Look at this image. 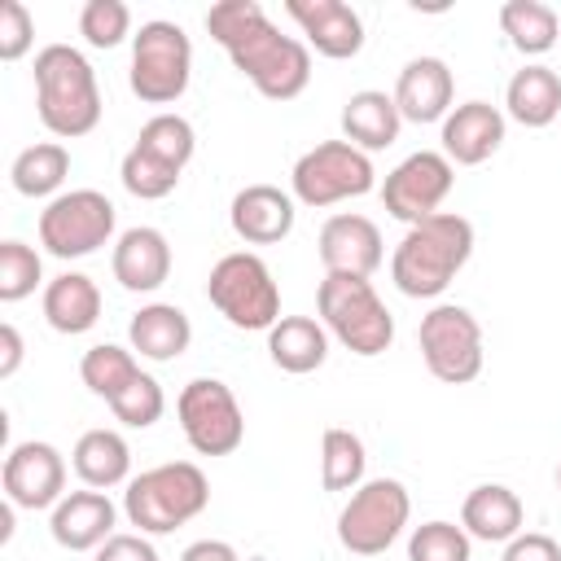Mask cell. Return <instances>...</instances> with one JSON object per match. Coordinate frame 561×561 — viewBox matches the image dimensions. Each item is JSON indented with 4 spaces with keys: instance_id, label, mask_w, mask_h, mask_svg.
<instances>
[{
    "instance_id": "cell-18",
    "label": "cell",
    "mask_w": 561,
    "mask_h": 561,
    "mask_svg": "<svg viewBox=\"0 0 561 561\" xmlns=\"http://www.w3.org/2000/svg\"><path fill=\"white\" fill-rule=\"evenodd\" d=\"M294 219H298V202L276 184H245L228 206V224L245 245L285 241L294 232Z\"/></svg>"
},
{
    "instance_id": "cell-41",
    "label": "cell",
    "mask_w": 561,
    "mask_h": 561,
    "mask_svg": "<svg viewBox=\"0 0 561 561\" xmlns=\"http://www.w3.org/2000/svg\"><path fill=\"white\" fill-rule=\"evenodd\" d=\"M96 561H162L158 548L149 543V535H110L101 548H96Z\"/></svg>"
},
{
    "instance_id": "cell-22",
    "label": "cell",
    "mask_w": 561,
    "mask_h": 561,
    "mask_svg": "<svg viewBox=\"0 0 561 561\" xmlns=\"http://www.w3.org/2000/svg\"><path fill=\"white\" fill-rule=\"evenodd\" d=\"M522 522H526V504L504 482H482L460 504V526L469 530V539H482V543H508V539H517L522 535Z\"/></svg>"
},
{
    "instance_id": "cell-38",
    "label": "cell",
    "mask_w": 561,
    "mask_h": 561,
    "mask_svg": "<svg viewBox=\"0 0 561 561\" xmlns=\"http://www.w3.org/2000/svg\"><path fill=\"white\" fill-rule=\"evenodd\" d=\"M79 35L92 48H118L131 35V9L123 0H88L79 9Z\"/></svg>"
},
{
    "instance_id": "cell-9",
    "label": "cell",
    "mask_w": 561,
    "mask_h": 561,
    "mask_svg": "<svg viewBox=\"0 0 561 561\" xmlns=\"http://www.w3.org/2000/svg\"><path fill=\"white\" fill-rule=\"evenodd\" d=\"M373 184H377V167L351 140H320L289 171L294 202L311 206V210L337 206L346 197H364V193H373Z\"/></svg>"
},
{
    "instance_id": "cell-44",
    "label": "cell",
    "mask_w": 561,
    "mask_h": 561,
    "mask_svg": "<svg viewBox=\"0 0 561 561\" xmlns=\"http://www.w3.org/2000/svg\"><path fill=\"white\" fill-rule=\"evenodd\" d=\"M557 491H561V465H557Z\"/></svg>"
},
{
    "instance_id": "cell-42",
    "label": "cell",
    "mask_w": 561,
    "mask_h": 561,
    "mask_svg": "<svg viewBox=\"0 0 561 561\" xmlns=\"http://www.w3.org/2000/svg\"><path fill=\"white\" fill-rule=\"evenodd\" d=\"M22 368V333L18 324H0V377H13Z\"/></svg>"
},
{
    "instance_id": "cell-27",
    "label": "cell",
    "mask_w": 561,
    "mask_h": 561,
    "mask_svg": "<svg viewBox=\"0 0 561 561\" xmlns=\"http://www.w3.org/2000/svg\"><path fill=\"white\" fill-rule=\"evenodd\" d=\"M267 355L280 373H316L329 359V329L316 316H280L267 329Z\"/></svg>"
},
{
    "instance_id": "cell-14",
    "label": "cell",
    "mask_w": 561,
    "mask_h": 561,
    "mask_svg": "<svg viewBox=\"0 0 561 561\" xmlns=\"http://www.w3.org/2000/svg\"><path fill=\"white\" fill-rule=\"evenodd\" d=\"M0 482H4V500L13 508H57L61 495H66V456L44 443V438H26V443H13L9 456H4V469H0Z\"/></svg>"
},
{
    "instance_id": "cell-32",
    "label": "cell",
    "mask_w": 561,
    "mask_h": 561,
    "mask_svg": "<svg viewBox=\"0 0 561 561\" xmlns=\"http://www.w3.org/2000/svg\"><path fill=\"white\" fill-rule=\"evenodd\" d=\"M364 469H368L364 438L342 430V425H329L320 434V482H324V491H355L364 482Z\"/></svg>"
},
{
    "instance_id": "cell-36",
    "label": "cell",
    "mask_w": 561,
    "mask_h": 561,
    "mask_svg": "<svg viewBox=\"0 0 561 561\" xmlns=\"http://www.w3.org/2000/svg\"><path fill=\"white\" fill-rule=\"evenodd\" d=\"M118 180H123V188H127L131 197H140V202H162V197H171V193H175L180 171L162 167L158 158H149V153H140V149L131 145V149L123 153Z\"/></svg>"
},
{
    "instance_id": "cell-21",
    "label": "cell",
    "mask_w": 561,
    "mask_h": 561,
    "mask_svg": "<svg viewBox=\"0 0 561 561\" xmlns=\"http://www.w3.org/2000/svg\"><path fill=\"white\" fill-rule=\"evenodd\" d=\"M110 267H114V280L127 294H153L171 276V241L158 228L136 224V228L118 232L114 254H110Z\"/></svg>"
},
{
    "instance_id": "cell-4",
    "label": "cell",
    "mask_w": 561,
    "mask_h": 561,
    "mask_svg": "<svg viewBox=\"0 0 561 561\" xmlns=\"http://www.w3.org/2000/svg\"><path fill=\"white\" fill-rule=\"evenodd\" d=\"M210 504V482L193 460H167L136 473L123 491V513L140 535H171L202 517Z\"/></svg>"
},
{
    "instance_id": "cell-25",
    "label": "cell",
    "mask_w": 561,
    "mask_h": 561,
    "mask_svg": "<svg viewBox=\"0 0 561 561\" xmlns=\"http://www.w3.org/2000/svg\"><path fill=\"white\" fill-rule=\"evenodd\" d=\"M44 320L48 329L79 337L101 320V289L88 272H61L44 285Z\"/></svg>"
},
{
    "instance_id": "cell-17",
    "label": "cell",
    "mask_w": 561,
    "mask_h": 561,
    "mask_svg": "<svg viewBox=\"0 0 561 561\" xmlns=\"http://www.w3.org/2000/svg\"><path fill=\"white\" fill-rule=\"evenodd\" d=\"M118 522V508L105 491H66L61 504L48 513V535L57 548H70V552H96L114 530Z\"/></svg>"
},
{
    "instance_id": "cell-37",
    "label": "cell",
    "mask_w": 561,
    "mask_h": 561,
    "mask_svg": "<svg viewBox=\"0 0 561 561\" xmlns=\"http://www.w3.org/2000/svg\"><path fill=\"white\" fill-rule=\"evenodd\" d=\"M110 412H114L127 430H149L153 421H162V412H167V394H162L158 377L140 373L127 390H118V394L110 399Z\"/></svg>"
},
{
    "instance_id": "cell-39",
    "label": "cell",
    "mask_w": 561,
    "mask_h": 561,
    "mask_svg": "<svg viewBox=\"0 0 561 561\" xmlns=\"http://www.w3.org/2000/svg\"><path fill=\"white\" fill-rule=\"evenodd\" d=\"M35 44V18L22 0L0 4V61H22Z\"/></svg>"
},
{
    "instance_id": "cell-31",
    "label": "cell",
    "mask_w": 561,
    "mask_h": 561,
    "mask_svg": "<svg viewBox=\"0 0 561 561\" xmlns=\"http://www.w3.org/2000/svg\"><path fill=\"white\" fill-rule=\"evenodd\" d=\"M136 149L184 175V167L193 162V149H197V131H193V123H188L184 114L162 110V114H153V118L136 131Z\"/></svg>"
},
{
    "instance_id": "cell-7",
    "label": "cell",
    "mask_w": 561,
    "mask_h": 561,
    "mask_svg": "<svg viewBox=\"0 0 561 561\" xmlns=\"http://www.w3.org/2000/svg\"><path fill=\"white\" fill-rule=\"evenodd\" d=\"M131 92L145 105H171L188 92L193 79V39L184 35L180 22L153 18L140 22L131 35Z\"/></svg>"
},
{
    "instance_id": "cell-29",
    "label": "cell",
    "mask_w": 561,
    "mask_h": 561,
    "mask_svg": "<svg viewBox=\"0 0 561 561\" xmlns=\"http://www.w3.org/2000/svg\"><path fill=\"white\" fill-rule=\"evenodd\" d=\"M500 31L522 57H543L561 39V18L543 0H508L500 9Z\"/></svg>"
},
{
    "instance_id": "cell-23",
    "label": "cell",
    "mask_w": 561,
    "mask_h": 561,
    "mask_svg": "<svg viewBox=\"0 0 561 561\" xmlns=\"http://www.w3.org/2000/svg\"><path fill=\"white\" fill-rule=\"evenodd\" d=\"M127 342L140 359H153V364H171L188 351L193 342V324L184 316V307L175 302H145L131 324H127Z\"/></svg>"
},
{
    "instance_id": "cell-8",
    "label": "cell",
    "mask_w": 561,
    "mask_h": 561,
    "mask_svg": "<svg viewBox=\"0 0 561 561\" xmlns=\"http://www.w3.org/2000/svg\"><path fill=\"white\" fill-rule=\"evenodd\" d=\"M412 495L399 478H368L337 513V543L351 557H381L408 526Z\"/></svg>"
},
{
    "instance_id": "cell-10",
    "label": "cell",
    "mask_w": 561,
    "mask_h": 561,
    "mask_svg": "<svg viewBox=\"0 0 561 561\" xmlns=\"http://www.w3.org/2000/svg\"><path fill=\"white\" fill-rule=\"evenodd\" d=\"M114 224H118V210L105 193L70 188L39 210V245L53 259H88L101 245H110Z\"/></svg>"
},
{
    "instance_id": "cell-11",
    "label": "cell",
    "mask_w": 561,
    "mask_h": 561,
    "mask_svg": "<svg viewBox=\"0 0 561 561\" xmlns=\"http://www.w3.org/2000/svg\"><path fill=\"white\" fill-rule=\"evenodd\" d=\"M421 342V359L430 368V377H438L443 386H465L482 373V324L469 307L460 302H438L421 316L416 329Z\"/></svg>"
},
{
    "instance_id": "cell-40",
    "label": "cell",
    "mask_w": 561,
    "mask_h": 561,
    "mask_svg": "<svg viewBox=\"0 0 561 561\" xmlns=\"http://www.w3.org/2000/svg\"><path fill=\"white\" fill-rule=\"evenodd\" d=\"M500 561H561V543L543 530H522L517 539L504 543V557Z\"/></svg>"
},
{
    "instance_id": "cell-34",
    "label": "cell",
    "mask_w": 561,
    "mask_h": 561,
    "mask_svg": "<svg viewBox=\"0 0 561 561\" xmlns=\"http://www.w3.org/2000/svg\"><path fill=\"white\" fill-rule=\"evenodd\" d=\"M469 557H473V539L456 522L434 517L408 535V561H469Z\"/></svg>"
},
{
    "instance_id": "cell-16",
    "label": "cell",
    "mask_w": 561,
    "mask_h": 561,
    "mask_svg": "<svg viewBox=\"0 0 561 561\" xmlns=\"http://www.w3.org/2000/svg\"><path fill=\"white\" fill-rule=\"evenodd\" d=\"M285 13L302 26L307 48L329 61H346L364 48V18L346 0H285Z\"/></svg>"
},
{
    "instance_id": "cell-19",
    "label": "cell",
    "mask_w": 561,
    "mask_h": 561,
    "mask_svg": "<svg viewBox=\"0 0 561 561\" xmlns=\"http://www.w3.org/2000/svg\"><path fill=\"white\" fill-rule=\"evenodd\" d=\"M504 127H508L504 110H495L491 101H465V105H451L438 140L451 167H478L504 145Z\"/></svg>"
},
{
    "instance_id": "cell-5",
    "label": "cell",
    "mask_w": 561,
    "mask_h": 561,
    "mask_svg": "<svg viewBox=\"0 0 561 561\" xmlns=\"http://www.w3.org/2000/svg\"><path fill=\"white\" fill-rule=\"evenodd\" d=\"M316 311H320V324L329 329V337H337L351 355L373 359V355H386L394 342V316L368 276L324 272L320 289H316Z\"/></svg>"
},
{
    "instance_id": "cell-43",
    "label": "cell",
    "mask_w": 561,
    "mask_h": 561,
    "mask_svg": "<svg viewBox=\"0 0 561 561\" xmlns=\"http://www.w3.org/2000/svg\"><path fill=\"white\" fill-rule=\"evenodd\" d=\"M180 561H241L228 539H197L180 552Z\"/></svg>"
},
{
    "instance_id": "cell-12",
    "label": "cell",
    "mask_w": 561,
    "mask_h": 561,
    "mask_svg": "<svg viewBox=\"0 0 561 561\" xmlns=\"http://www.w3.org/2000/svg\"><path fill=\"white\" fill-rule=\"evenodd\" d=\"M175 416L197 456H232L245 443V412L219 377H193L175 399Z\"/></svg>"
},
{
    "instance_id": "cell-24",
    "label": "cell",
    "mask_w": 561,
    "mask_h": 561,
    "mask_svg": "<svg viewBox=\"0 0 561 561\" xmlns=\"http://www.w3.org/2000/svg\"><path fill=\"white\" fill-rule=\"evenodd\" d=\"M399 127H403V114L390 92L364 88V92H351L342 105V140H351L364 153L390 149L399 140Z\"/></svg>"
},
{
    "instance_id": "cell-35",
    "label": "cell",
    "mask_w": 561,
    "mask_h": 561,
    "mask_svg": "<svg viewBox=\"0 0 561 561\" xmlns=\"http://www.w3.org/2000/svg\"><path fill=\"white\" fill-rule=\"evenodd\" d=\"M44 280V263L39 250L9 237L0 241V302H22L35 294V285Z\"/></svg>"
},
{
    "instance_id": "cell-15",
    "label": "cell",
    "mask_w": 561,
    "mask_h": 561,
    "mask_svg": "<svg viewBox=\"0 0 561 561\" xmlns=\"http://www.w3.org/2000/svg\"><path fill=\"white\" fill-rule=\"evenodd\" d=\"M316 250H320L324 272H337V276H373L386 259L381 228L368 215H355V210L329 215L324 228H320Z\"/></svg>"
},
{
    "instance_id": "cell-13",
    "label": "cell",
    "mask_w": 561,
    "mask_h": 561,
    "mask_svg": "<svg viewBox=\"0 0 561 561\" xmlns=\"http://www.w3.org/2000/svg\"><path fill=\"white\" fill-rule=\"evenodd\" d=\"M451 184H456V167L447 162V153H443V149H416V153H408V158L386 175V184H381V206H386L394 219H403V224L412 228V224L438 215V206L447 202Z\"/></svg>"
},
{
    "instance_id": "cell-1",
    "label": "cell",
    "mask_w": 561,
    "mask_h": 561,
    "mask_svg": "<svg viewBox=\"0 0 561 561\" xmlns=\"http://www.w3.org/2000/svg\"><path fill=\"white\" fill-rule=\"evenodd\" d=\"M210 39L228 53V61L267 96V101H294L311 83V48L294 35H280V26L263 13L259 0H219L206 9Z\"/></svg>"
},
{
    "instance_id": "cell-30",
    "label": "cell",
    "mask_w": 561,
    "mask_h": 561,
    "mask_svg": "<svg viewBox=\"0 0 561 561\" xmlns=\"http://www.w3.org/2000/svg\"><path fill=\"white\" fill-rule=\"evenodd\" d=\"M70 175V149L61 140H39V145H26L13 167H9V180L22 197H57V188L66 184Z\"/></svg>"
},
{
    "instance_id": "cell-20",
    "label": "cell",
    "mask_w": 561,
    "mask_h": 561,
    "mask_svg": "<svg viewBox=\"0 0 561 561\" xmlns=\"http://www.w3.org/2000/svg\"><path fill=\"white\" fill-rule=\"evenodd\" d=\"M390 96H394L403 123H443L451 114L456 75L443 57H412L399 70V83Z\"/></svg>"
},
{
    "instance_id": "cell-26",
    "label": "cell",
    "mask_w": 561,
    "mask_h": 561,
    "mask_svg": "<svg viewBox=\"0 0 561 561\" xmlns=\"http://www.w3.org/2000/svg\"><path fill=\"white\" fill-rule=\"evenodd\" d=\"M504 114L522 127H548L561 118V75L552 66H522L504 88Z\"/></svg>"
},
{
    "instance_id": "cell-6",
    "label": "cell",
    "mask_w": 561,
    "mask_h": 561,
    "mask_svg": "<svg viewBox=\"0 0 561 561\" xmlns=\"http://www.w3.org/2000/svg\"><path fill=\"white\" fill-rule=\"evenodd\" d=\"M206 298L232 329L245 333H267L280 320V285L254 250L224 254L206 276Z\"/></svg>"
},
{
    "instance_id": "cell-2",
    "label": "cell",
    "mask_w": 561,
    "mask_h": 561,
    "mask_svg": "<svg viewBox=\"0 0 561 561\" xmlns=\"http://www.w3.org/2000/svg\"><path fill=\"white\" fill-rule=\"evenodd\" d=\"M469 254H473V224L456 210H438L399 237L390 254V280L408 298H438L469 263Z\"/></svg>"
},
{
    "instance_id": "cell-28",
    "label": "cell",
    "mask_w": 561,
    "mask_h": 561,
    "mask_svg": "<svg viewBox=\"0 0 561 561\" xmlns=\"http://www.w3.org/2000/svg\"><path fill=\"white\" fill-rule=\"evenodd\" d=\"M70 465H75L79 482L92 486V491H110L118 482H131L127 478L131 473V447L118 430H105V425L79 434V443L70 451Z\"/></svg>"
},
{
    "instance_id": "cell-3",
    "label": "cell",
    "mask_w": 561,
    "mask_h": 561,
    "mask_svg": "<svg viewBox=\"0 0 561 561\" xmlns=\"http://www.w3.org/2000/svg\"><path fill=\"white\" fill-rule=\"evenodd\" d=\"M35 110L61 140H79L101 123V83L79 48L44 44L35 53Z\"/></svg>"
},
{
    "instance_id": "cell-33",
    "label": "cell",
    "mask_w": 561,
    "mask_h": 561,
    "mask_svg": "<svg viewBox=\"0 0 561 561\" xmlns=\"http://www.w3.org/2000/svg\"><path fill=\"white\" fill-rule=\"evenodd\" d=\"M140 373H145V368L136 364V351L114 346V342H96V346H88L83 359H79L83 386H88L96 399H105V403H110L118 390H127Z\"/></svg>"
}]
</instances>
